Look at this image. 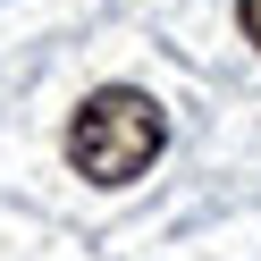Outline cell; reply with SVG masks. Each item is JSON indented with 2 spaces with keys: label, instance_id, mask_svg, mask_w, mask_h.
I'll use <instances>...</instances> for the list:
<instances>
[{
  "label": "cell",
  "instance_id": "obj_2",
  "mask_svg": "<svg viewBox=\"0 0 261 261\" xmlns=\"http://www.w3.org/2000/svg\"><path fill=\"white\" fill-rule=\"evenodd\" d=\"M236 25H244V42L261 51V0H236Z\"/></svg>",
  "mask_w": 261,
  "mask_h": 261
},
{
  "label": "cell",
  "instance_id": "obj_1",
  "mask_svg": "<svg viewBox=\"0 0 261 261\" xmlns=\"http://www.w3.org/2000/svg\"><path fill=\"white\" fill-rule=\"evenodd\" d=\"M160 152H169V118L135 85L85 93V110L68 118V160H76L85 186H135V177H152Z\"/></svg>",
  "mask_w": 261,
  "mask_h": 261
}]
</instances>
